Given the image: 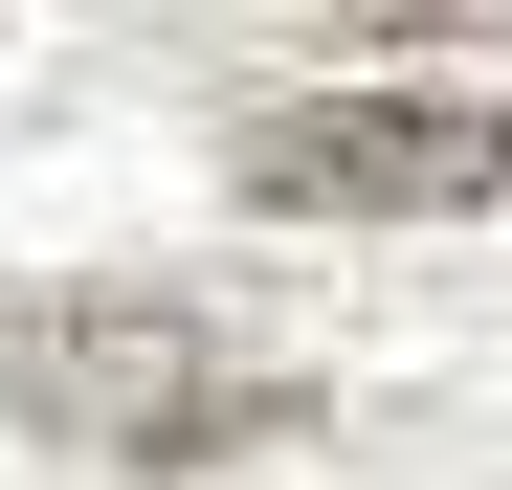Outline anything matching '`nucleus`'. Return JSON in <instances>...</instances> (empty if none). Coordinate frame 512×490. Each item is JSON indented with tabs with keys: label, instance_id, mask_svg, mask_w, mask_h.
Returning <instances> with one entry per match:
<instances>
[{
	"label": "nucleus",
	"instance_id": "obj_2",
	"mask_svg": "<svg viewBox=\"0 0 512 490\" xmlns=\"http://www.w3.org/2000/svg\"><path fill=\"white\" fill-rule=\"evenodd\" d=\"M245 201H334V223L512 201V90H268L245 112Z\"/></svg>",
	"mask_w": 512,
	"mask_h": 490
},
{
	"label": "nucleus",
	"instance_id": "obj_1",
	"mask_svg": "<svg viewBox=\"0 0 512 490\" xmlns=\"http://www.w3.org/2000/svg\"><path fill=\"white\" fill-rule=\"evenodd\" d=\"M0 424L112 446V468H223V446H290L312 401H290L268 357H223L201 312H134V290H23V312H0Z\"/></svg>",
	"mask_w": 512,
	"mask_h": 490
}]
</instances>
